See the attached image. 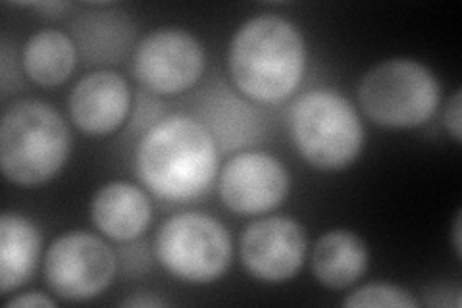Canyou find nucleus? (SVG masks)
Wrapping results in <instances>:
<instances>
[{
	"instance_id": "obj_19",
	"label": "nucleus",
	"mask_w": 462,
	"mask_h": 308,
	"mask_svg": "<svg viewBox=\"0 0 462 308\" xmlns=\"http://www.w3.org/2000/svg\"><path fill=\"white\" fill-rule=\"evenodd\" d=\"M445 127L457 143H460L462 137V93L455 91L453 97L447 100L445 110Z\"/></svg>"
},
{
	"instance_id": "obj_5",
	"label": "nucleus",
	"mask_w": 462,
	"mask_h": 308,
	"mask_svg": "<svg viewBox=\"0 0 462 308\" xmlns=\"http://www.w3.org/2000/svg\"><path fill=\"white\" fill-rule=\"evenodd\" d=\"M441 87L430 68L411 58L374 66L358 85V102L368 118L387 129L424 126L436 114Z\"/></svg>"
},
{
	"instance_id": "obj_16",
	"label": "nucleus",
	"mask_w": 462,
	"mask_h": 308,
	"mask_svg": "<svg viewBox=\"0 0 462 308\" xmlns=\"http://www.w3.org/2000/svg\"><path fill=\"white\" fill-rule=\"evenodd\" d=\"M74 37L87 61L112 62L118 61L132 41V25L118 14H91L74 23Z\"/></svg>"
},
{
	"instance_id": "obj_11",
	"label": "nucleus",
	"mask_w": 462,
	"mask_h": 308,
	"mask_svg": "<svg viewBox=\"0 0 462 308\" xmlns=\"http://www.w3.org/2000/svg\"><path fill=\"white\" fill-rule=\"evenodd\" d=\"M132 107L127 81L116 71H93L69 95V114L87 135H108L118 129Z\"/></svg>"
},
{
	"instance_id": "obj_9",
	"label": "nucleus",
	"mask_w": 462,
	"mask_h": 308,
	"mask_svg": "<svg viewBox=\"0 0 462 308\" xmlns=\"http://www.w3.org/2000/svg\"><path fill=\"white\" fill-rule=\"evenodd\" d=\"M307 257V236L295 219L270 216L243 229L241 260L260 282L283 284L300 270Z\"/></svg>"
},
{
	"instance_id": "obj_3",
	"label": "nucleus",
	"mask_w": 462,
	"mask_h": 308,
	"mask_svg": "<svg viewBox=\"0 0 462 308\" xmlns=\"http://www.w3.org/2000/svg\"><path fill=\"white\" fill-rule=\"evenodd\" d=\"M71 134L64 118L41 100H18L0 122V166L10 183L37 187L64 168Z\"/></svg>"
},
{
	"instance_id": "obj_17",
	"label": "nucleus",
	"mask_w": 462,
	"mask_h": 308,
	"mask_svg": "<svg viewBox=\"0 0 462 308\" xmlns=\"http://www.w3.org/2000/svg\"><path fill=\"white\" fill-rule=\"evenodd\" d=\"M207 124L205 126L214 143H222V149H236L245 143H251L254 135L256 116L251 107L243 105L236 97H220L214 98L208 107H205Z\"/></svg>"
},
{
	"instance_id": "obj_22",
	"label": "nucleus",
	"mask_w": 462,
	"mask_h": 308,
	"mask_svg": "<svg viewBox=\"0 0 462 308\" xmlns=\"http://www.w3.org/2000/svg\"><path fill=\"white\" fill-rule=\"evenodd\" d=\"M122 304L134 306V308H156V306H166V301L158 299V297H151V295H141V297L125 299Z\"/></svg>"
},
{
	"instance_id": "obj_2",
	"label": "nucleus",
	"mask_w": 462,
	"mask_h": 308,
	"mask_svg": "<svg viewBox=\"0 0 462 308\" xmlns=\"http://www.w3.org/2000/svg\"><path fill=\"white\" fill-rule=\"evenodd\" d=\"M227 62L245 97L260 105H278L297 91L305 73V39L291 22L263 14L237 29Z\"/></svg>"
},
{
	"instance_id": "obj_7",
	"label": "nucleus",
	"mask_w": 462,
	"mask_h": 308,
	"mask_svg": "<svg viewBox=\"0 0 462 308\" xmlns=\"http://www.w3.org/2000/svg\"><path fill=\"white\" fill-rule=\"evenodd\" d=\"M118 260L93 233L69 231L54 239L45 257V280L58 297L83 303L98 297L114 280Z\"/></svg>"
},
{
	"instance_id": "obj_18",
	"label": "nucleus",
	"mask_w": 462,
	"mask_h": 308,
	"mask_svg": "<svg viewBox=\"0 0 462 308\" xmlns=\"http://www.w3.org/2000/svg\"><path fill=\"white\" fill-rule=\"evenodd\" d=\"M345 306L360 308V306H392V308H416L418 301L407 289L392 284H368L355 289L343 301Z\"/></svg>"
},
{
	"instance_id": "obj_23",
	"label": "nucleus",
	"mask_w": 462,
	"mask_h": 308,
	"mask_svg": "<svg viewBox=\"0 0 462 308\" xmlns=\"http://www.w3.org/2000/svg\"><path fill=\"white\" fill-rule=\"evenodd\" d=\"M460 222H462V216L460 212L457 214L455 218V226H453V245H455V251H457V257L460 258L462 257V243H460Z\"/></svg>"
},
{
	"instance_id": "obj_4",
	"label": "nucleus",
	"mask_w": 462,
	"mask_h": 308,
	"mask_svg": "<svg viewBox=\"0 0 462 308\" xmlns=\"http://www.w3.org/2000/svg\"><path fill=\"white\" fill-rule=\"evenodd\" d=\"M289 129L299 154L318 170L346 168L365 145L358 112L331 89H314L299 97L289 110Z\"/></svg>"
},
{
	"instance_id": "obj_12",
	"label": "nucleus",
	"mask_w": 462,
	"mask_h": 308,
	"mask_svg": "<svg viewBox=\"0 0 462 308\" xmlns=\"http://www.w3.org/2000/svg\"><path fill=\"white\" fill-rule=\"evenodd\" d=\"M151 201L137 185L110 182L91 201V219L114 241H135L151 224Z\"/></svg>"
},
{
	"instance_id": "obj_24",
	"label": "nucleus",
	"mask_w": 462,
	"mask_h": 308,
	"mask_svg": "<svg viewBox=\"0 0 462 308\" xmlns=\"http://www.w3.org/2000/svg\"><path fill=\"white\" fill-rule=\"evenodd\" d=\"M69 5H64V3H47V5H33V8L37 10H42L47 14H56V12H64Z\"/></svg>"
},
{
	"instance_id": "obj_1",
	"label": "nucleus",
	"mask_w": 462,
	"mask_h": 308,
	"mask_svg": "<svg viewBox=\"0 0 462 308\" xmlns=\"http://www.w3.org/2000/svg\"><path fill=\"white\" fill-rule=\"evenodd\" d=\"M135 168L152 195L187 202L210 189L218 172V146L202 122L176 114L144 134L137 146Z\"/></svg>"
},
{
	"instance_id": "obj_14",
	"label": "nucleus",
	"mask_w": 462,
	"mask_h": 308,
	"mask_svg": "<svg viewBox=\"0 0 462 308\" xmlns=\"http://www.w3.org/2000/svg\"><path fill=\"white\" fill-rule=\"evenodd\" d=\"M41 255V233L22 214L0 216V291H10L32 280Z\"/></svg>"
},
{
	"instance_id": "obj_20",
	"label": "nucleus",
	"mask_w": 462,
	"mask_h": 308,
	"mask_svg": "<svg viewBox=\"0 0 462 308\" xmlns=\"http://www.w3.org/2000/svg\"><path fill=\"white\" fill-rule=\"evenodd\" d=\"M16 54L12 52L10 45L5 41L3 42V54H0V66H3V78H0V85H3V93H10V83L20 85L18 76V66H16Z\"/></svg>"
},
{
	"instance_id": "obj_21",
	"label": "nucleus",
	"mask_w": 462,
	"mask_h": 308,
	"mask_svg": "<svg viewBox=\"0 0 462 308\" xmlns=\"http://www.w3.org/2000/svg\"><path fill=\"white\" fill-rule=\"evenodd\" d=\"M54 308L56 306V301H52L51 297L42 295V293L39 291H33V293H23V295L20 297H14L10 301H6V308Z\"/></svg>"
},
{
	"instance_id": "obj_6",
	"label": "nucleus",
	"mask_w": 462,
	"mask_h": 308,
	"mask_svg": "<svg viewBox=\"0 0 462 308\" xmlns=\"http://www.w3.org/2000/svg\"><path fill=\"white\" fill-rule=\"evenodd\" d=\"M154 255L161 266L187 284H210L226 274L231 239L218 219L202 212L168 218L156 231Z\"/></svg>"
},
{
	"instance_id": "obj_8",
	"label": "nucleus",
	"mask_w": 462,
	"mask_h": 308,
	"mask_svg": "<svg viewBox=\"0 0 462 308\" xmlns=\"http://www.w3.org/2000/svg\"><path fill=\"white\" fill-rule=\"evenodd\" d=\"M134 71L151 93L178 95L200 79L205 71V51L185 29H156L139 41Z\"/></svg>"
},
{
	"instance_id": "obj_15",
	"label": "nucleus",
	"mask_w": 462,
	"mask_h": 308,
	"mask_svg": "<svg viewBox=\"0 0 462 308\" xmlns=\"http://www.w3.org/2000/svg\"><path fill=\"white\" fill-rule=\"evenodd\" d=\"M78 47L74 39L64 32L45 29L25 42L22 64L33 83L41 87H56L64 83L76 68Z\"/></svg>"
},
{
	"instance_id": "obj_13",
	"label": "nucleus",
	"mask_w": 462,
	"mask_h": 308,
	"mask_svg": "<svg viewBox=\"0 0 462 308\" xmlns=\"http://www.w3.org/2000/svg\"><path fill=\"white\" fill-rule=\"evenodd\" d=\"M312 272L329 289H345L356 284L368 268L366 243L349 229H331L312 248Z\"/></svg>"
},
{
	"instance_id": "obj_10",
	"label": "nucleus",
	"mask_w": 462,
	"mask_h": 308,
	"mask_svg": "<svg viewBox=\"0 0 462 308\" xmlns=\"http://www.w3.org/2000/svg\"><path fill=\"white\" fill-rule=\"evenodd\" d=\"M220 197L236 214H264L289 195V173L268 153H243L229 160L220 173Z\"/></svg>"
}]
</instances>
